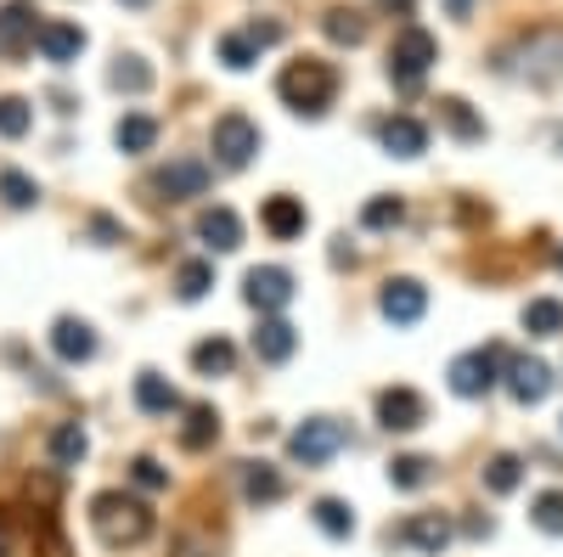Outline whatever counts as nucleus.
<instances>
[{
    "label": "nucleus",
    "instance_id": "a19ab883",
    "mask_svg": "<svg viewBox=\"0 0 563 557\" xmlns=\"http://www.w3.org/2000/svg\"><path fill=\"white\" fill-rule=\"evenodd\" d=\"M384 12H400V18H411V0H378Z\"/></svg>",
    "mask_w": 563,
    "mask_h": 557
},
{
    "label": "nucleus",
    "instance_id": "4be33fe9",
    "mask_svg": "<svg viewBox=\"0 0 563 557\" xmlns=\"http://www.w3.org/2000/svg\"><path fill=\"white\" fill-rule=\"evenodd\" d=\"M113 142H119V153H153V142H158V119L153 113H124L119 119V130H113Z\"/></svg>",
    "mask_w": 563,
    "mask_h": 557
},
{
    "label": "nucleus",
    "instance_id": "37998d69",
    "mask_svg": "<svg viewBox=\"0 0 563 557\" xmlns=\"http://www.w3.org/2000/svg\"><path fill=\"white\" fill-rule=\"evenodd\" d=\"M124 7H153V0H124Z\"/></svg>",
    "mask_w": 563,
    "mask_h": 557
},
{
    "label": "nucleus",
    "instance_id": "72a5a7b5",
    "mask_svg": "<svg viewBox=\"0 0 563 557\" xmlns=\"http://www.w3.org/2000/svg\"><path fill=\"white\" fill-rule=\"evenodd\" d=\"M440 119H445L451 135H462V142H479V135H485V124L474 119V108H467L462 97H445V102H440Z\"/></svg>",
    "mask_w": 563,
    "mask_h": 557
},
{
    "label": "nucleus",
    "instance_id": "2eb2a0df",
    "mask_svg": "<svg viewBox=\"0 0 563 557\" xmlns=\"http://www.w3.org/2000/svg\"><path fill=\"white\" fill-rule=\"evenodd\" d=\"M378 142H384V153H395V158H422V153H429V130H422L417 119H406V113H395V119H384Z\"/></svg>",
    "mask_w": 563,
    "mask_h": 557
},
{
    "label": "nucleus",
    "instance_id": "c9c22d12",
    "mask_svg": "<svg viewBox=\"0 0 563 557\" xmlns=\"http://www.w3.org/2000/svg\"><path fill=\"white\" fill-rule=\"evenodd\" d=\"M530 524L547 530V535H563V490H541L530 501Z\"/></svg>",
    "mask_w": 563,
    "mask_h": 557
},
{
    "label": "nucleus",
    "instance_id": "0eeeda50",
    "mask_svg": "<svg viewBox=\"0 0 563 557\" xmlns=\"http://www.w3.org/2000/svg\"><path fill=\"white\" fill-rule=\"evenodd\" d=\"M378 310H384V321H395V327H417L422 310H429V288H422L417 276H389L384 293H378Z\"/></svg>",
    "mask_w": 563,
    "mask_h": 557
},
{
    "label": "nucleus",
    "instance_id": "ddd939ff",
    "mask_svg": "<svg viewBox=\"0 0 563 557\" xmlns=\"http://www.w3.org/2000/svg\"><path fill=\"white\" fill-rule=\"evenodd\" d=\"M52 349H57V360L79 366V360L97 355V327H90V321H79V315H57V321H52Z\"/></svg>",
    "mask_w": 563,
    "mask_h": 557
},
{
    "label": "nucleus",
    "instance_id": "c85d7f7f",
    "mask_svg": "<svg viewBox=\"0 0 563 557\" xmlns=\"http://www.w3.org/2000/svg\"><path fill=\"white\" fill-rule=\"evenodd\" d=\"M209 288H214V265H209V259H186V265L175 270V293H180L186 304H198Z\"/></svg>",
    "mask_w": 563,
    "mask_h": 557
},
{
    "label": "nucleus",
    "instance_id": "a18cd8bd",
    "mask_svg": "<svg viewBox=\"0 0 563 557\" xmlns=\"http://www.w3.org/2000/svg\"><path fill=\"white\" fill-rule=\"evenodd\" d=\"M0 557H7V541H0Z\"/></svg>",
    "mask_w": 563,
    "mask_h": 557
},
{
    "label": "nucleus",
    "instance_id": "f03ea898",
    "mask_svg": "<svg viewBox=\"0 0 563 557\" xmlns=\"http://www.w3.org/2000/svg\"><path fill=\"white\" fill-rule=\"evenodd\" d=\"M276 97L288 102L294 113H327L333 108V97H339V74H333V63H316V57H299V63H288L276 74Z\"/></svg>",
    "mask_w": 563,
    "mask_h": 557
},
{
    "label": "nucleus",
    "instance_id": "39448f33",
    "mask_svg": "<svg viewBox=\"0 0 563 557\" xmlns=\"http://www.w3.org/2000/svg\"><path fill=\"white\" fill-rule=\"evenodd\" d=\"M344 423H333V416H310L305 428H294L288 434V456L299 461V468H327L339 450H344Z\"/></svg>",
    "mask_w": 563,
    "mask_h": 557
},
{
    "label": "nucleus",
    "instance_id": "1a4fd4ad",
    "mask_svg": "<svg viewBox=\"0 0 563 557\" xmlns=\"http://www.w3.org/2000/svg\"><path fill=\"white\" fill-rule=\"evenodd\" d=\"M34 40H40L34 0H7V7H0V57H23Z\"/></svg>",
    "mask_w": 563,
    "mask_h": 557
},
{
    "label": "nucleus",
    "instance_id": "58836bf2",
    "mask_svg": "<svg viewBox=\"0 0 563 557\" xmlns=\"http://www.w3.org/2000/svg\"><path fill=\"white\" fill-rule=\"evenodd\" d=\"M130 479H135L141 490H169V474H164L158 456H135V461H130Z\"/></svg>",
    "mask_w": 563,
    "mask_h": 557
},
{
    "label": "nucleus",
    "instance_id": "ea45409f",
    "mask_svg": "<svg viewBox=\"0 0 563 557\" xmlns=\"http://www.w3.org/2000/svg\"><path fill=\"white\" fill-rule=\"evenodd\" d=\"M90 237H97V243H102V248H113V243H119V237H124V231H119V225H113V220H108V214H97V220H90Z\"/></svg>",
    "mask_w": 563,
    "mask_h": 557
},
{
    "label": "nucleus",
    "instance_id": "dca6fc26",
    "mask_svg": "<svg viewBox=\"0 0 563 557\" xmlns=\"http://www.w3.org/2000/svg\"><path fill=\"white\" fill-rule=\"evenodd\" d=\"M294 349H299V333H294L282 315H265L260 327H254V355H260L265 366H282Z\"/></svg>",
    "mask_w": 563,
    "mask_h": 557
},
{
    "label": "nucleus",
    "instance_id": "4468645a",
    "mask_svg": "<svg viewBox=\"0 0 563 557\" xmlns=\"http://www.w3.org/2000/svg\"><path fill=\"white\" fill-rule=\"evenodd\" d=\"M451 519L445 513H411L406 524H400V541L406 546H417V552H429V557H440L445 546H451Z\"/></svg>",
    "mask_w": 563,
    "mask_h": 557
},
{
    "label": "nucleus",
    "instance_id": "5701e85b",
    "mask_svg": "<svg viewBox=\"0 0 563 557\" xmlns=\"http://www.w3.org/2000/svg\"><path fill=\"white\" fill-rule=\"evenodd\" d=\"M214 439H220V411H214V405H186L180 445H186V450H209Z\"/></svg>",
    "mask_w": 563,
    "mask_h": 557
},
{
    "label": "nucleus",
    "instance_id": "4c0bfd02",
    "mask_svg": "<svg viewBox=\"0 0 563 557\" xmlns=\"http://www.w3.org/2000/svg\"><path fill=\"white\" fill-rule=\"evenodd\" d=\"M406 220V203L400 198H372L366 209H361V225L366 231H389V225H400Z\"/></svg>",
    "mask_w": 563,
    "mask_h": 557
},
{
    "label": "nucleus",
    "instance_id": "9d476101",
    "mask_svg": "<svg viewBox=\"0 0 563 557\" xmlns=\"http://www.w3.org/2000/svg\"><path fill=\"white\" fill-rule=\"evenodd\" d=\"M507 394L519 405H541L552 394V366L536 360V355H512L507 360Z\"/></svg>",
    "mask_w": 563,
    "mask_h": 557
},
{
    "label": "nucleus",
    "instance_id": "393cba45",
    "mask_svg": "<svg viewBox=\"0 0 563 557\" xmlns=\"http://www.w3.org/2000/svg\"><path fill=\"white\" fill-rule=\"evenodd\" d=\"M192 366L203 371V378H225V371L238 366V344H231V338H203L192 349Z\"/></svg>",
    "mask_w": 563,
    "mask_h": 557
},
{
    "label": "nucleus",
    "instance_id": "c756f323",
    "mask_svg": "<svg viewBox=\"0 0 563 557\" xmlns=\"http://www.w3.org/2000/svg\"><path fill=\"white\" fill-rule=\"evenodd\" d=\"M321 34L333 40V45H361V40H366V18L350 12V7H333V12L321 18Z\"/></svg>",
    "mask_w": 563,
    "mask_h": 557
},
{
    "label": "nucleus",
    "instance_id": "e433bc0d",
    "mask_svg": "<svg viewBox=\"0 0 563 557\" xmlns=\"http://www.w3.org/2000/svg\"><path fill=\"white\" fill-rule=\"evenodd\" d=\"M29 124H34V108L23 97H0V135H7V142L29 135Z\"/></svg>",
    "mask_w": 563,
    "mask_h": 557
},
{
    "label": "nucleus",
    "instance_id": "79ce46f5",
    "mask_svg": "<svg viewBox=\"0 0 563 557\" xmlns=\"http://www.w3.org/2000/svg\"><path fill=\"white\" fill-rule=\"evenodd\" d=\"M180 557H209L203 546H180Z\"/></svg>",
    "mask_w": 563,
    "mask_h": 557
},
{
    "label": "nucleus",
    "instance_id": "6e6552de",
    "mask_svg": "<svg viewBox=\"0 0 563 557\" xmlns=\"http://www.w3.org/2000/svg\"><path fill=\"white\" fill-rule=\"evenodd\" d=\"M496 366H501V349H474V355H456V360H451V389H456L462 400H479V394H490V383H496Z\"/></svg>",
    "mask_w": 563,
    "mask_h": 557
},
{
    "label": "nucleus",
    "instance_id": "6ab92c4d",
    "mask_svg": "<svg viewBox=\"0 0 563 557\" xmlns=\"http://www.w3.org/2000/svg\"><path fill=\"white\" fill-rule=\"evenodd\" d=\"M198 237H203L214 254H231V248H243V220L231 214V209H203V214H198Z\"/></svg>",
    "mask_w": 563,
    "mask_h": 557
},
{
    "label": "nucleus",
    "instance_id": "2f4dec72",
    "mask_svg": "<svg viewBox=\"0 0 563 557\" xmlns=\"http://www.w3.org/2000/svg\"><path fill=\"white\" fill-rule=\"evenodd\" d=\"M519 479H525V461L512 456V450H501V456H490V461H485V490H490V495L519 490Z\"/></svg>",
    "mask_w": 563,
    "mask_h": 557
},
{
    "label": "nucleus",
    "instance_id": "a878e982",
    "mask_svg": "<svg viewBox=\"0 0 563 557\" xmlns=\"http://www.w3.org/2000/svg\"><path fill=\"white\" fill-rule=\"evenodd\" d=\"M220 63H225L231 74H249V68L260 63V40H254L249 29H238V34H220Z\"/></svg>",
    "mask_w": 563,
    "mask_h": 557
},
{
    "label": "nucleus",
    "instance_id": "7ed1b4c3",
    "mask_svg": "<svg viewBox=\"0 0 563 557\" xmlns=\"http://www.w3.org/2000/svg\"><path fill=\"white\" fill-rule=\"evenodd\" d=\"M440 63V40L429 34V29H417V23H406L400 34H395V45H389V79L395 85H422V74H429Z\"/></svg>",
    "mask_w": 563,
    "mask_h": 557
},
{
    "label": "nucleus",
    "instance_id": "412c9836",
    "mask_svg": "<svg viewBox=\"0 0 563 557\" xmlns=\"http://www.w3.org/2000/svg\"><path fill=\"white\" fill-rule=\"evenodd\" d=\"M243 495L254 506H271V501L288 495V484H282V474L271 468V461H243Z\"/></svg>",
    "mask_w": 563,
    "mask_h": 557
},
{
    "label": "nucleus",
    "instance_id": "f3484780",
    "mask_svg": "<svg viewBox=\"0 0 563 557\" xmlns=\"http://www.w3.org/2000/svg\"><path fill=\"white\" fill-rule=\"evenodd\" d=\"M260 225L271 231L276 243H294V237H305V203L299 198H265Z\"/></svg>",
    "mask_w": 563,
    "mask_h": 557
},
{
    "label": "nucleus",
    "instance_id": "c03bdc74",
    "mask_svg": "<svg viewBox=\"0 0 563 557\" xmlns=\"http://www.w3.org/2000/svg\"><path fill=\"white\" fill-rule=\"evenodd\" d=\"M558 270H563V248H558Z\"/></svg>",
    "mask_w": 563,
    "mask_h": 557
},
{
    "label": "nucleus",
    "instance_id": "cd10ccee",
    "mask_svg": "<svg viewBox=\"0 0 563 557\" xmlns=\"http://www.w3.org/2000/svg\"><path fill=\"white\" fill-rule=\"evenodd\" d=\"M525 333L530 338H558L563 333V304L558 299H530L525 304Z\"/></svg>",
    "mask_w": 563,
    "mask_h": 557
},
{
    "label": "nucleus",
    "instance_id": "20e7f679",
    "mask_svg": "<svg viewBox=\"0 0 563 557\" xmlns=\"http://www.w3.org/2000/svg\"><path fill=\"white\" fill-rule=\"evenodd\" d=\"M209 147H214L220 169H249L254 153H260V124L249 113H220L214 130H209Z\"/></svg>",
    "mask_w": 563,
    "mask_h": 557
},
{
    "label": "nucleus",
    "instance_id": "f8f14e48",
    "mask_svg": "<svg viewBox=\"0 0 563 557\" xmlns=\"http://www.w3.org/2000/svg\"><path fill=\"white\" fill-rule=\"evenodd\" d=\"M422 416H429V405H422L417 389H384V394H378V423H384L389 434L422 428Z\"/></svg>",
    "mask_w": 563,
    "mask_h": 557
},
{
    "label": "nucleus",
    "instance_id": "bb28decb",
    "mask_svg": "<svg viewBox=\"0 0 563 557\" xmlns=\"http://www.w3.org/2000/svg\"><path fill=\"white\" fill-rule=\"evenodd\" d=\"M85 450H90V439H85L79 423H57L52 428V461H57V468H79Z\"/></svg>",
    "mask_w": 563,
    "mask_h": 557
},
{
    "label": "nucleus",
    "instance_id": "aec40b11",
    "mask_svg": "<svg viewBox=\"0 0 563 557\" xmlns=\"http://www.w3.org/2000/svg\"><path fill=\"white\" fill-rule=\"evenodd\" d=\"M40 57L45 63H74L79 52H85V29H74V23H40Z\"/></svg>",
    "mask_w": 563,
    "mask_h": 557
},
{
    "label": "nucleus",
    "instance_id": "7c9ffc66",
    "mask_svg": "<svg viewBox=\"0 0 563 557\" xmlns=\"http://www.w3.org/2000/svg\"><path fill=\"white\" fill-rule=\"evenodd\" d=\"M389 484H395V490L434 484V461H429V456H395V461H389Z\"/></svg>",
    "mask_w": 563,
    "mask_h": 557
},
{
    "label": "nucleus",
    "instance_id": "9b49d317",
    "mask_svg": "<svg viewBox=\"0 0 563 557\" xmlns=\"http://www.w3.org/2000/svg\"><path fill=\"white\" fill-rule=\"evenodd\" d=\"M158 192L169 203H186V198H203L209 192V164L203 158H169L158 169Z\"/></svg>",
    "mask_w": 563,
    "mask_h": 557
},
{
    "label": "nucleus",
    "instance_id": "473e14b6",
    "mask_svg": "<svg viewBox=\"0 0 563 557\" xmlns=\"http://www.w3.org/2000/svg\"><path fill=\"white\" fill-rule=\"evenodd\" d=\"M113 90H124V97H141V90H153V68L141 63V57H119L113 74H108Z\"/></svg>",
    "mask_w": 563,
    "mask_h": 557
},
{
    "label": "nucleus",
    "instance_id": "a211bd4d",
    "mask_svg": "<svg viewBox=\"0 0 563 557\" xmlns=\"http://www.w3.org/2000/svg\"><path fill=\"white\" fill-rule=\"evenodd\" d=\"M135 405L141 411H147V416H175L180 411V394H175V383L164 378V371H141V378H135Z\"/></svg>",
    "mask_w": 563,
    "mask_h": 557
},
{
    "label": "nucleus",
    "instance_id": "423d86ee",
    "mask_svg": "<svg viewBox=\"0 0 563 557\" xmlns=\"http://www.w3.org/2000/svg\"><path fill=\"white\" fill-rule=\"evenodd\" d=\"M243 299H249L260 315L288 310V304H294V276L282 270V265H254V270L243 276Z\"/></svg>",
    "mask_w": 563,
    "mask_h": 557
},
{
    "label": "nucleus",
    "instance_id": "f257e3e1",
    "mask_svg": "<svg viewBox=\"0 0 563 557\" xmlns=\"http://www.w3.org/2000/svg\"><path fill=\"white\" fill-rule=\"evenodd\" d=\"M90 530H97L108 552H130L153 535V506L124 490H97L90 495Z\"/></svg>",
    "mask_w": 563,
    "mask_h": 557
},
{
    "label": "nucleus",
    "instance_id": "b1692460",
    "mask_svg": "<svg viewBox=\"0 0 563 557\" xmlns=\"http://www.w3.org/2000/svg\"><path fill=\"white\" fill-rule=\"evenodd\" d=\"M310 519H316L321 535H333V541H350L355 535V513H350V501H339V495H321L310 506Z\"/></svg>",
    "mask_w": 563,
    "mask_h": 557
},
{
    "label": "nucleus",
    "instance_id": "f704fd0d",
    "mask_svg": "<svg viewBox=\"0 0 563 557\" xmlns=\"http://www.w3.org/2000/svg\"><path fill=\"white\" fill-rule=\"evenodd\" d=\"M0 203H7V209H34L40 203V186L23 169H0Z\"/></svg>",
    "mask_w": 563,
    "mask_h": 557
},
{
    "label": "nucleus",
    "instance_id": "49530a36",
    "mask_svg": "<svg viewBox=\"0 0 563 557\" xmlns=\"http://www.w3.org/2000/svg\"><path fill=\"white\" fill-rule=\"evenodd\" d=\"M558 428H563V423H558Z\"/></svg>",
    "mask_w": 563,
    "mask_h": 557
}]
</instances>
